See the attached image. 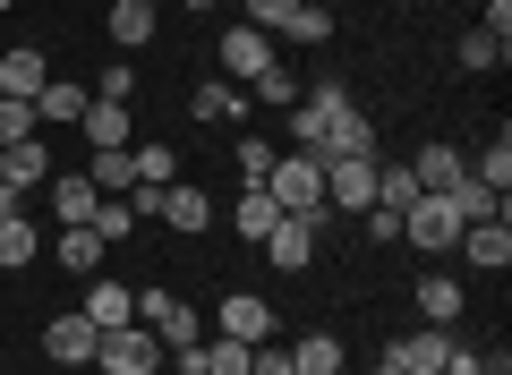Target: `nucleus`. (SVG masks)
<instances>
[{"label":"nucleus","instance_id":"1","mask_svg":"<svg viewBox=\"0 0 512 375\" xmlns=\"http://www.w3.org/2000/svg\"><path fill=\"white\" fill-rule=\"evenodd\" d=\"M265 197H274L282 214L325 222V214H333V205H325V154H274V171H265Z\"/></svg>","mask_w":512,"mask_h":375},{"label":"nucleus","instance_id":"2","mask_svg":"<svg viewBox=\"0 0 512 375\" xmlns=\"http://www.w3.org/2000/svg\"><path fill=\"white\" fill-rule=\"evenodd\" d=\"M163 358L171 350L146 333V324H103V341H94V375H154Z\"/></svg>","mask_w":512,"mask_h":375},{"label":"nucleus","instance_id":"3","mask_svg":"<svg viewBox=\"0 0 512 375\" xmlns=\"http://www.w3.org/2000/svg\"><path fill=\"white\" fill-rule=\"evenodd\" d=\"M137 324H146L163 350H188V341H205V316L180 299V290H137Z\"/></svg>","mask_w":512,"mask_h":375},{"label":"nucleus","instance_id":"4","mask_svg":"<svg viewBox=\"0 0 512 375\" xmlns=\"http://www.w3.org/2000/svg\"><path fill=\"white\" fill-rule=\"evenodd\" d=\"M43 179H52V154H43V137L0 145V214H26V188H43Z\"/></svg>","mask_w":512,"mask_h":375},{"label":"nucleus","instance_id":"5","mask_svg":"<svg viewBox=\"0 0 512 375\" xmlns=\"http://www.w3.org/2000/svg\"><path fill=\"white\" fill-rule=\"evenodd\" d=\"M402 239H410L419 256H453V248H461V214H453L444 197H419V205L402 214Z\"/></svg>","mask_w":512,"mask_h":375},{"label":"nucleus","instance_id":"6","mask_svg":"<svg viewBox=\"0 0 512 375\" xmlns=\"http://www.w3.org/2000/svg\"><path fill=\"white\" fill-rule=\"evenodd\" d=\"M316 231H325V222H308V214H282L274 231L256 239V248H265V265H274V273H308V265H316Z\"/></svg>","mask_w":512,"mask_h":375},{"label":"nucleus","instance_id":"7","mask_svg":"<svg viewBox=\"0 0 512 375\" xmlns=\"http://www.w3.org/2000/svg\"><path fill=\"white\" fill-rule=\"evenodd\" d=\"M325 205H333V214H367V205H376V162L333 154L325 162Z\"/></svg>","mask_w":512,"mask_h":375},{"label":"nucleus","instance_id":"8","mask_svg":"<svg viewBox=\"0 0 512 375\" xmlns=\"http://www.w3.org/2000/svg\"><path fill=\"white\" fill-rule=\"evenodd\" d=\"M214 324H222V341H248V350H256V341H274V333H282V316H274L265 299H256V290H231Z\"/></svg>","mask_w":512,"mask_h":375},{"label":"nucleus","instance_id":"9","mask_svg":"<svg viewBox=\"0 0 512 375\" xmlns=\"http://www.w3.org/2000/svg\"><path fill=\"white\" fill-rule=\"evenodd\" d=\"M94 341H103V324H86V316L43 324V358H52V367H94Z\"/></svg>","mask_w":512,"mask_h":375},{"label":"nucleus","instance_id":"10","mask_svg":"<svg viewBox=\"0 0 512 375\" xmlns=\"http://www.w3.org/2000/svg\"><path fill=\"white\" fill-rule=\"evenodd\" d=\"M444 358H453V333L444 324H427V333H402L393 350H384V367H402V375H444Z\"/></svg>","mask_w":512,"mask_h":375},{"label":"nucleus","instance_id":"11","mask_svg":"<svg viewBox=\"0 0 512 375\" xmlns=\"http://www.w3.org/2000/svg\"><path fill=\"white\" fill-rule=\"evenodd\" d=\"M410 179H419V197H444V188L470 179V154H461V145H419V154H410Z\"/></svg>","mask_w":512,"mask_h":375},{"label":"nucleus","instance_id":"12","mask_svg":"<svg viewBox=\"0 0 512 375\" xmlns=\"http://www.w3.org/2000/svg\"><path fill=\"white\" fill-rule=\"evenodd\" d=\"M77 128H86V154H111V145L137 137V111H128V103H103V94H94V103L77 111Z\"/></svg>","mask_w":512,"mask_h":375},{"label":"nucleus","instance_id":"13","mask_svg":"<svg viewBox=\"0 0 512 375\" xmlns=\"http://www.w3.org/2000/svg\"><path fill=\"white\" fill-rule=\"evenodd\" d=\"M222 69H231L239 86H256V77L274 69V35H256V26H231V35H222Z\"/></svg>","mask_w":512,"mask_h":375},{"label":"nucleus","instance_id":"14","mask_svg":"<svg viewBox=\"0 0 512 375\" xmlns=\"http://www.w3.org/2000/svg\"><path fill=\"white\" fill-rule=\"evenodd\" d=\"M43 188H52V214H60V231H69V222H94V205H103V188H94L86 171H52Z\"/></svg>","mask_w":512,"mask_h":375},{"label":"nucleus","instance_id":"15","mask_svg":"<svg viewBox=\"0 0 512 375\" xmlns=\"http://www.w3.org/2000/svg\"><path fill=\"white\" fill-rule=\"evenodd\" d=\"M461 256L487 265V273H504V265H512V222H504V214H495V222H461Z\"/></svg>","mask_w":512,"mask_h":375},{"label":"nucleus","instance_id":"16","mask_svg":"<svg viewBox=\"0 0 512 375\" xmlns=\"http://www.w3.org/2000/svg\"><path fill=\"white\" fill-rule=\"evenodd\" d=\"M316 154H359V162H376V120H359V103L342 111V120H325V145H316Z\"/></svg>","mask_w":512,"mask_h":375},{"label":"nucleus","instance_id":"17","mask_svg":"<svg viewBox=\"0 0 512 375\" xmlns=\"http://www.w3.org/2000/svg\"><path fill=\"white\" fill-rule=\"evenodd\" d=\"M154 214H163L171 231H214V197H205V188H180V179L163 188V205H154Z\"/></svg>","mask_w":512,"mask_h":375},{"label":"nucleus","instance_id":"18","mask_svg":"<svg viewBox=\"0 0 512 375\" xmlns=\"http://www.w3.org/2000/svg\"><path fill=\"white\" fill-rule=\"evenodd\" d=\"M52 86V69H43V52H0V94H18V103H35V94Z\"/></svg>","mask_w":512,"mask_h":375},{"label":"nucleus","instance_id":"19","mask_svg":"<svg viewBox=\"0 0 512 375\" xmlns=\"http://www.w3.org/2000/svg\"><path fill=\"white\" fill-rule=\"evenodd\" d=\"M461 307H470V299H461V282H453V273H419V316H427V324H444V333H453V324H461Z\"/></svg>","mask_w":512,"mask_h":375},{"label":"nucleus","instance_id":"20","mask_svg":"<svg viewBox=\"0 0 512 375\" xmlns=\"http://www.w3.org/2000/svg\"><path fill=\"white\" fill-rule=\"evenodd\" d=\"M60 265H69V273H103V256H111V239L103 231H86V222H69V231H60Z\"/></svg>","mask_w":512,"mask_h":375},{"label":"nucleus","instance_id":"21","mask_svg":"<svg viewBox=\"0 0 512 375\" xmlns=\"http://www.w3.org/2000/svg\"><path fill=\"white\" fill-rule=\"evenodd\" d=\"M35 256H43L35 222H26V214H0V273H26Z\"/></svg>","mask_w":512,"mask_h":375},{"label":"nucleus","instance_id":"22","mask_svg":"<svg viewBox=\"0 0 512 375\" xmlns=\"http://www.w3.org/2000/svg\"><path fill=\"white\" fill-rule=\"evenodd\" d=\"M274 222H282V205L265 197V188H239V205H231V231L248 239V248H256V239H265V231H274Z\"/></svg>","mask_w":512,"mask_h":375},{"label":"nucleus","instance_id":"23","mask_svg":"<svg viewBox=\"0 0 512 375\" xmlns=\"http://www.w3.org/2000/svg\"><path fill=\"white\" fill-rule=\"evenodd\" d=\"M77 316H86V324H137V290H120V282H94Z\"/></svg>","mask_w":512,"mask_h":375},{"label":"nucleus","instance_id":"24","mask_svg":"<svg viewBox=\"0 0 512 375\" xmlns=\"http://www.w3.org/2000/svg\"><path fill=\"white\" fill-rule=\"evenodd\" d=\"M111 43H120V52H146L154 43V9L146 0H111Z\"/></svg>","mask_w":512,"mask_h":375},{"label":"nucleus","instance_id":"25","mask_svg":"<svg viewBox=\"0 0 512 375\" xmlns=\"http://www.w3.org/2000/svg\"><path fill=\"white\" fill-rule=\"evenodd\" d=\"M291 375H342V341L333 333H299L291 341Z\"/></svg>","mask_w":512,"mask_h":375},{"label":"nucleus","instance_id":"26","mask_svg":"<svg viewBox=\"0 0 512 375\" xmlns=\"http://www.w3.org/2000/svg\"><path fill=\"white\" fill-rule=\"evenodd\" d=\"M128 162H137V188H171V179H180V154H171L163 137H146V145H128Z\"/></svg>","mask_w":512,"mask_h":375},{"label":"nucleus","instance_id":"27","mask_svg":"<svg viewBox=\"0 0 512 375\" xmlns=\"http://www.w3.org/2000/svg\"><path fill=\"white\" fill-rule=\"evenodd\" d=\"M478 188H495V197H512V128L504 120H495V145H487V154H478Z\"/></svg>","mask_w":512,"mask_h":375},{"label":"nucleus","instance_id":"28","mask_svg":"<svg viewBox=\"0 0 512 375\" xmlns=\"http://www.w3.org/2000/svg\"><path fill=\"white\" fill-rule=\"evenodd\" d=\"M444 205H453V214H461V222H495V214H504V222H512V205H504V197H495V188H478V179H461V188H444Z\"/></svg>","mask_w":512,"mask_h":375},{"label":"nucleus","instance_id":"29","mask_svg":"<svg viewBox=\"0 0 512 375\" xmlns=\"http://www.w3.org/2000/svg\"><path fill=\"white\" fill-rule=\"evenodd\" d=\"M86 179L103 188V197H120V188H137V162H128V145H111V154H86Z\"/></svg>","mask_w":512,"mask_h":375},{"label":"nucleus","instance_id":"30","mask_svg":"<svg viewBox=\"0 0 512 375\" xmlns=\"http://www.w3.org/2000/svg\"><path fill=\"white\" fill-rule=\"evenodd\" d=\"M188 111H197L205 128H222V120H248V94H239V86H197V103H188Z\"/></svg>","mask_w":512,"mask_h":375},{"label":"nucleus","instance_id":"31","mask_svg":"<svg viewBox=\"0 0 512 375\" xmlns=\"http://www.w3.org/2000/svg\"><path fill=\"white\" fill-rule=\"evenodd\" d=\"M282 35H291V43H333V9H325V0H299Z\"/></svg>","mask_w":512,"mask_h":375},{"label":"nucleus","instance_id":"32","mask_svg":"<svg viewBox=\"0 0 512 375\" xmlns=\"http://www.w3.org/2000/svg\"><path fill=\"white\" fill-rule=\"evenodd\" d=\"M77 111H86V86H69V77H52L35 94V120H77Z\"/></svg>","mask_w":512,"mask_h":375},{"label":"nucleus","instance_id":"33","mask_svg":"<svg viewBox=\"0 0 512 375\" xmlns=\"http://www.w3.org/2000/svg\"><path fill=\"white\" fill-rule=\"evenodd\" d=\"M325 120H342V111H316V103H299V111H291V154H316V145H325Z\"/></svg>","mask_w":512,"mask_h":375},{"label":"nucleus","instance_id":"34","mask_svg":"<svg viewBox=\"0 0 512 375\" xmlns=\"http://www.w3.org/2000/svg\"><path fill=\"white\" fill-rule=\"evenodd\" d=\"M35 103H18V94H0V145H26V137H35Z\"/></svg>","mask_w":512,"mask_h":375},{"label":"nucleus","instance_id":"35","mask_svg":"<svg viewBox=\"0 0 512 375\" xmlns=\"http://www.w3.org/2000/svg\"><path fill=\"white\" fill-rule=\"evenodd\" d=\"M512 60V43H495L487 26H478V35H461V69H504Z\"/></svg>","mask_w":512,"mask_h":375},{"label":"nucleus","instance_id":"36","mask_svg":"<svg viewBox=\"0 0 512 375\" xmlns=\"http://www.w3.org/2000/svg\"><path fill=\"white\" fill-rule=\"evenodd\" d=\"M86 231H103V239H128V231H137V205H128V197H103Z\"/></svg>","mask_w":512,"mask_h":375},{"label":"nucleus","instance_id":"37","mask_svg":"<svg viewBox=\"0 0 512 375\" xmlns=\"http://www.w3.org/2000/svg\"><path fill=\"white\" fill-rule=\"evenodd\" d=\"M291 9H299V0H248V18H239V26H256V35H282V26H291Z\"/></svg>","mask_w":512,"mask_h":375},{"label":"nucleus","instance_id":"38","mask_svg":"<svg viewBox=\"0 0 512 375\" xmlns=\"http://www.w3.org/2000/svg\"><path fill=\"white\" fill-rule=\"evenodd\" d=\"M205 375H248V341H205Z\"/></svg>","mask_w":512,"mask_h":375},{"label":"nucleus","instance_id":"39","mask_svg":"<svg viewBox=\"0 0 512 375\" xmlns=\"http://www.w3.org/2000/svg\"><path fill=\"white\" fill-rule=\"evenodd\" d=\"M265 171H274V145L248 137V145H239V179H248V188H265Z\"/></svg>","mask_w":512,"mask_h":375},{"label":"nucleus","instance_id":"40","mask_svg":"<svg viewBox=\"0 0 512 375\" xmlns=\"http://www.w3.org/2000/svg\"><path fill=\"white\" fill-rule=\"evenodd\" d=\"M94 94H103V103H128V94H137V69H128V60H111V69L94 77Z\"/></svg>","mask_w":512,"mask_h":375},{"label":"nucleus","instance_id":"41","mask_svg":"<svg viewBox=\"0 0 512 375\" xmlns=\"http://www.w3.org/2000/svg\"><path fill=\"white\" fill-rule=\"evenodd\" d=\"M248 94H256V103H291V69H282V60H274V69L256 77V86H248Z\"/></svg>","mask_w":512,"mask_h":375},{"label":"nucleus","instance_id":"42","mask_svg":"<svg viewBox=\"0 0 512 375\" xmlns=\"http://www.w3.org/2000/svg\"><path fill=\"white\" fill-rule=\"evenodd\" d=\"M308 103H316V111H350V86H342V77H316Z\"/></svg>","mask_w":512,"mask_h":375},{"label":"nucleus","instance_id":"43","mask_svg":"<svg viewBox=\"0 0 512 375\" xmlns=\"http://www.w3.org/2000/svg\"><path fill=\"white\" fill-rule=\"evenodd\" d=\"M487 35H495V43H512V0H487Z\"/></svg>","mask_w":512,"mask_h":375},{"label":"nucleus","instance_id":"44","mask_svg":"<svg viewBox=\"0 0 512 375\" xmlns=\"http://www.w3.org/2000/svg\"><path fill=\"white\" fill-rule=\"evenodd\" d=\"M376 375H402V367H384V358H376Z\"/></svg>","mask_w":512,"mask_h":375},{"label":"nucleus","instance_id":"45","mask_svg":"<svg viewBox=\"0 0 512 375\" xmlns=\"http://www.w3.org/2000/svg\"><path fill=\"white\" fill-rule=\"evenodd\" d=\"M9 9H18V0H0V18H9Z\"/></svg>","mask_w":512,"mask_h":375},{"label":"nucleus","instance_id":"46","mask_svg":"<svg viewBox=\"0 0 512 375\" xmlns=\"http://www.w3.org/2000/svg\"><path fill=\"white\" fill-rule=\"evenodd\" d=\"M146 9H154V0H146Z\"/></svg>","mask_w":512,"mask_h":375}]
</instances>
